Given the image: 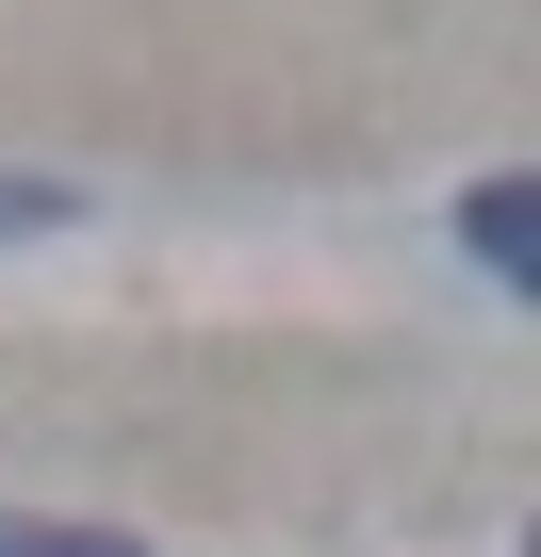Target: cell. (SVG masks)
<instances>
[{"instance_id": "cell-3", "label": "cell", "mask_w": 541, "mask_h": 557, "mask_svg": "<svg viewBox=\"0 0 541 557\" xmlns=\"http://www.w3.org/2000/svg\"><path fill=\"white\" fill-rule=\"evenodd\" d=\"M66 213H83L66 181H0V230H66Z\"/></svg>"}, {"instance_id": "cell-1", "label": "cell", "mask_w": 541, "mask_h": 557, "mask_svg": "<svg viewBox=\"0 0 541 557\" xmlns=\"http://www.w3.org/2000/svg\"><path fill=\"white\" fill-rule=\"evenodd\" d=\"M459 246H476L492 278H541V181H476V197H459Z\"/></svg>"}, {"instance_id": "cell-2", "label": "cell", "mask_w": 541, "mask_h": 557, "mask_svg": "<svg viewBox=\"0 0 541 557\" xmlns=\"http://www.w3.org/2000/svg\"><path fill=\"white\" fill-rule=\"evenodd\" d=\"M0 557H148V541H115V524H50V508H0Z\"/></svg>"}]
</instances>
